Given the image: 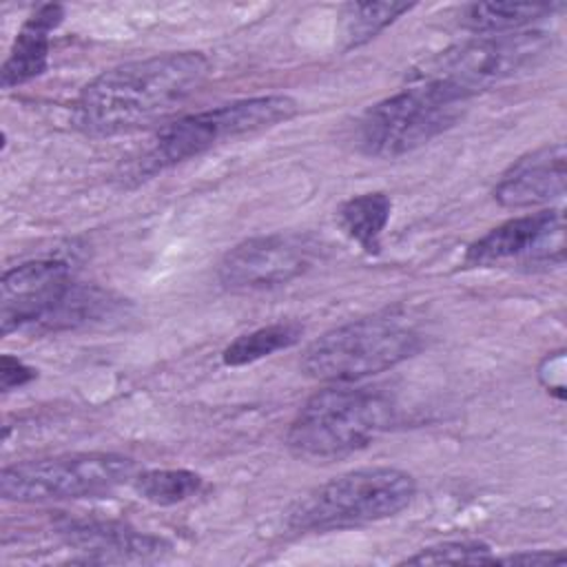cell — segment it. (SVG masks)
Returning a JSON list of instances; mask_svg holds the SVG:
<instances>
[{
  "instance_id": "7a4b0ae2",
  "label": "cell",
  "mask_w": 567,
  "mask_h": 567,
  "mask_svg": "<svg viewBox=\"0 0 567 567\" xmlns=\"http://www.w3.org/2000/svg\"><path fill=\"white\" fill-rule=\"evenodd\" d=\"M394 416L396 405L388 392L334 383L299 408L288 427L286 445L306 461L343 458L381 436Z\"/></svg>"
},
{
  "instance_id": "7402d4cb",
  "label": "cell",
  "mask_w": 567,
  "mask_h": 567,
  "mask_svg": "<svg viewBox=\"0 0 567 567\" xmlns=\"http://www.w3.org/2000/svg\"><path fill=\"white\" fill-rule=\"evenodd\" d=\"M567 560V556L563 551H547V549H536V551H518V554H509L498 558L496 563H505V565H563Z\"/></svg>"
},
{
  "instance_id": "8fae6325",
  "label": "cell",
  "mask_w": 567,
  "mask_h": 567,
  "mask_svg": "<svg viewBox=\"0 0 567 567\" xmlns=\"http://www.w3.org/2000/svg\"><path fill=\"white\" fill-rule=\"evenodd\" d=\"M73 281L64 259H31L9 268L0 281L2 334L7 337L22 328L40 330Z\"/></svg>"
},
{
  "instance_id": "e0dca14e",
  "label": "cell",
  "mask_w": 567,
  "mask_h": 567,
  "mask_svg": "<svg viewBox=\"0 0 567 567\" xmlns=\"http://www.w3.org/2000/svg\"><path fill=\"white\" fill-rule=\"evenodd\" d=\"M301 334H303V326L297 321L268 323L246 334H239L235 341H230L221 352V361L233 368L248 365L264 357H270L272 352L295 346L301 339Z\"/></svg>"
},
{
  "instance_id": "5bb4252c",
  "label": "cell",
  "mask_w": 567,
  "mask_h": 567,
  "mask_svg": "<svg viewBox=\"0 0 567 567\" xmlns=\"http://www.w3.org/2000/svg\"><path fill=\"white\" fill-rule=\"evenodd\" d=\"M64 7L58 2L40 4L18 31L9 55L0 69L2 89H16L40 78L49 66L51 33L62 24Z\"/></svg>"
},
{
  "instance_id": "2e32d148",
  "label": "cell",
  "mask_w": 567,
  "mask_h": 567,
  "mask_svg": "<svg viewBox=\"0 0 567 567\" xmlns=\"http://www.w3.org/2000/svg\"><path fill=\"white\" fill-rule=\"evenodd\" d=\"M558 4H532V2H474L463 9L461 24L478 35L514 33L527 29L532 22L551 16Z\"/></svg>"
},
{
  "instance_id": "277c9868",
  "label": "cell",
  "mask_w": 567,
  "mask_h": 567,
  "mask_svg": "<svg viewBox=\"0 0 567 567\" xmlns=\"http://www.w3.org/2000/svg\"><path fill=\"white\" fill-rule=\"evenodd\" d=\"M421 348L423 337L408 315L379 312L323 332L306 348L301 370L315 381L357 383L399 365Z\"/></svg>"
},
{
  "instance_id": "30bf717a",
  "label": "cell",
  "mask_w": 567,
  "mask_h": 567,
  "mask_svg": "<svg viewBox=\"0 0 567 567\" xmlns=\"http://www.w3.org/2000/svg\"><path fill=\"white\" fill-rule=\"evenodd\" d=\"M563 213L545 208L538 213L512 217L487 230L465 252L470 266H496L520 261L525 266L563 261Z\"/></svg>"
},
{
  "instance_id": "ba28073f",
  "label": "cell",
  "mask_w": 567,
  "mask_h": 567,
  "mask_svg": "<svg viewBox=\"0 0 567 567\" xmlns=\"http://www.w3.org/2000/svg\"><path fill=\"white\" fill-rule=\"evenodd\" d=\"M463 104L430 86L408 84L363 113L357 131L359 148L381 159L412 153L452 128L461 117Z\"/></svg>"
},
{
  "instance_id": "44dd1931",
  "label": "cell",
  "mask_w": 567,
  "mask_h": 567,
  "mask_svg": "<svg viewBox=\"0 0 567 567\" xmlns=\"http://www.w3.org/2000/svg\"><path fill=\"white\" fill-rule=\"evenodd\" d=\"M35 379V370L20 361L18 357L2 354L0 359V388L2 392H9L13 388H22L24 383Z\"/></svg>"
},
{
  "instance_id": "7c38bea8",
  "label": "cell",
  "mask_w": 567,
  "mask_h": 567,
  "mask_svg": "<svg viewBox=\"0 0 567 567\" xmlns=\"http://www.w3.org/2000/svg\"><path fill=\"white\" fill-rule=\"evenodd\" d=\"M567 151L565 144H547L518 157L494 186V199L505 208L551 204L565 195Z\"/></svg>"
},
{
  "instance_id": "9a60e30c",
  "label": "cell",
  "mask_w": 567,
  "mask_h": 567,
  "mask_svg": "<svg viewBox=\"0 0 567 567\" xmlns=\"http://www.w3.org/2000/svg\"><path fill=\"white\" fill-rule=\"evenodd\" d=\"M390 195L372 190L346 199L337 213V219L350 239H354L368 255H377L381 250V235L390 221Z\"/></svg>"
},
{
  "instance_id": "3957f363",
  "label": "cell",
  "mask_w": 567,
  "mask_h": 567,
  "mask_svg": "<svg viewBox=\"0 0 567 567\" xmlns=\"http://www.w3.org/2000/svg\"><path fill=\"white\" fill-rule=\"evenodd\" d=\"M551 49V33L538 29L476 35L414 66L408 84L430 86L456 102H465L481 91L536 69Z\"/></svg>"
},
{
  "instance_id": "ffe728a7",
  "label": "cell",
  "mask_w": 567,
  "mask_h": 567,
  "mask_svg": "<svg viewBox=\"0 0 567 567\" xmlns=\"http://www.w3.org/2000/svg\"><path fill=\"white\" fill-rule=\"evenodd\" d=\"M405 565H494L496 556L481 540H445L423 547L403 560Z\"/></svg>"
},
{
  "instance_id": "52a82bcc",
  "label": "cell",
  "mask_w": 567,
  "mask_h": 567,
  "mask_svg": "<svg viewBox=\"0 0 567 567\" xmlns=\"http://www.w3.org/2000/svg\"><path fill=\"white\" fill-rule=\"evenodd\" d=\"M137 465L113 452H80L7 465L0 472V494L16 503H55L95 498L133 483Z\"/></svg>"
},
{
  "instance_id": "8992f818",
  "label": "cell",
  "mask_w": 567,
  "mask_h": 567,
  "mask_svg": "<svg viewBox=\"0 0 567 567\" xmlns=\"http://www.w3.org/2000/svg\"><path fill=\"white\" fill-rule=\"evenodd\" d=\"M297 111V102L288 95H257L184 115L155 135L151 148L131 166V173L137 179L153 177L206 153L224 140L277 126Z\"/></svg>"
},
{
  "instance_id": "4fadbf2b",
  "label": "cell",
  "mask_w": 567,
  "mask_h": 567,
  "mask_svg": "<svg viewBox=\"0 0 567 567\" xmlns=\"http://www.w3.org/2000/svg\"><path fill=\"white\" fill-rule=\"evenodd\" d=\"M60 532L69 545L86 554V563L146 560L168 549L166 540L115 520H69Z\"/></svg>"
},
{
  "instance_id": "9c48e42d",
  "label": "cell",
  "mask_w": 567,
  "mask_h": 567,
  "mask_svg": "<svg viewBox=\"0 0 567 567\" xmlns=\"http://www.w3.org/2000/svg\"><path fill=\"white\" fill-rule=\"evenodd\" d=\"M323 252L312 233H270L233 246L217 266L219 284L230 292H252L288 284L308 272Z\"/></svg>"
},
{
  "instance_id": "ac0fdd59",
  "label": "cell",
  "mask_w": 567,
  "mask_h": 567,
  "mask_svg": "<svg viewBox=\"0 0 567 567\" xmlns=\"http://www.w3.org/2000/svg\"><path fill=\"white\" fill-rule=\"evenodd\" d=\"M414 4L408 2H350L341 13L343 49H354L370 42L377 33L408 13Z\"/></svg>"
},
{
  "instance_id": "d6986e66",
  "label": "cell",
  "mask_w": 567,
  "mask_h": 567,
  "mask_svg": "<svg viewBox=\"0 0 567 567\" xmlns=\"http://www.w3.org/2000/svg\"><path fill=\"white\" fill-rule=\"evenodd\" d=\"M131 485L140 498L166 507L195 496L204 478L190 470H144L135 474Z\"/></svg>"
},
{
  "instance_id": "5b68a950",
  "label": "cell",
  "mask_w": 567,
  "mask_h": 567,
  "mask_svg": "<svg viewBox=\"0 0 567 567\" xmlns=\"http://www.w3.org/2000/svg\"><path fill=\"white\" fill-rule=\"evenodd\" d=\"M412 474L399 467H361L310 489L286 514L297 534L359 527L396 516L414 498Z\"/></svg>"
},
{
  "instance_id": "6da1fadb",
  "label": "cell",
  "mask_w": 567,
  "mask_h": 567,
  "mask_svg": "<svg viewBox=\"0 0 567 567\" xmlns=\"http://www.w3.org/2000/svg\"><path fill=\"white\" fill-rule=\"evenodd\" d=\"M210 73L202 51H168L111 66L75 97L71 124L104 137L148 126L184 104Z\"/></svg>"
}]
</instances>
